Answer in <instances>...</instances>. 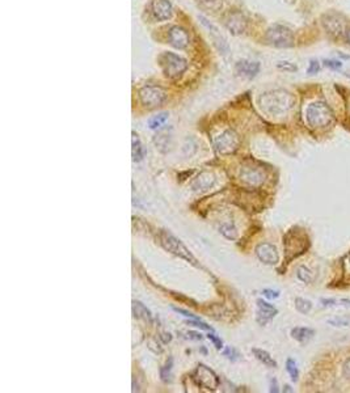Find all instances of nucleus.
I'll return each mask as SVG.
<instances>
[{"instance_id": "1", "label": "nucleus", "mask_w": 350, "mask_h": 393, "mask_svg": "<svg viewBox=\"0 0 350 393\" xmlns=\"http://www.w3.org/2000/svg\"><path fill=\"white\" fill-rule=\"evenodd\" d=\"M260 109L269 117H282L295 105V97L285 89H274L266 92L258 100Z\"/></svg>"}, {"instance_id": "2", "label": "nucleus", "mask_w": 350, "mask_h": 393, "mask_svg": "<svg viewBox=\"0 0 350 393\" xmlns=\"http://www.w3.org/2000/svg\"><path fill=\"white\" fill-rule=\"evenodd\" d=\"M283 244H285V260L290 262L307 252L310 246V239L306 231L299 227H294L285 235Z\"/></svg>"}, {"instance_id": "3", "label": "nucleus", "mask_w": 350, "mask_h": 393, "mask_svg": "<svg viewBox=\"0 0 350 393\" xmlns=\"http://www.w3.org/2000/svg\"><path fill=\"white\" fill-rule=\"evenodd\" d=\"M306 121L313 129H322L332 123L333 111L326 102H312L306 109Z\"/></svg>"}, {"instance_id": "4", "label": "nucleus", "mask_w": 350, "mask_h": 393, "mask_svg": "<svg viewBox=\"0 0 350 393\" xmlns=\"http://www.w3.org/2000/svg\"><path fill=\"white\" fill-rule=\"evenodd\" d=\"M160 244L163 245L164 249H167L168 252H171L172 255L177 256V257L182 258L185 261H187L189 264L194 265V266H200L197 260L194 258V256L192 255L191 250L184 245V244L177 239V237L173 236L172 234H169L168 231L161 230L160 231Z\"/></svg>"}, {"instance_id": "5", "label": "nucleus", "mask_w": 350, "mask_h": 393, "mask_svg": "<svg viewBox=\"0 0 350 393\" xmlns=\"http://www.w3.org/2000/svg\"><path fill=\"white\" fill-rule=\"evenodd\" d=\"M159 65L168 79H177L187 68V62L175 52L166 51L159 57Z\"/></svg>"}, {"instance_id": "6", "label": "nucleus", "mask_w": 350, "mask_h": 393, "mask_svg": "<svg viewBox=\"0 0 350 393\" xmlns=\"http://www.w3.org/2000/svg\"><path fill=\"white\" fill-rule=\"evenodd\" d=\"M265 40L274 47H291L294 45V34L289 28L283 25H273L266 31Z\"/></svg>"}, {"instance_id": "7", "label": "nucleus", "mask_w": 350, "mask_h": 393, "mask_svg": "<svg viewBox=\"0 0 350 393\" xmlns=\"http://www.w3.org/2000/svg\"><path fill=\"white\" fill-rule=\"evenodd\" d=\"M192 379L198 387L205 388L207 390L218 389L219 385H221L218 375L205 364L197 366V369L192 374Z\"/></svg>"}, {"instance_id": "8", "label": "nucleus", "mask_w": 350, "mask_h": 393, "mask_svg": "<svg viewBox=\"0 0 350 393\" xmlns=\"http://www.w3.org/2000/svg\"><path fill=\"white\" fill-rule=\"evenodd\" d=\"M139 100L143 106L154 109L161 106L167 101V92L160 87L146 86L139 89Z\"/></svg>"}, {"instance_id": "9", "label": "nucleus", "mask_w": 350, "mask_h": 393, "mask_svg": "<svg viewBox=\"0 0 350 393\" xmlns=\"http://www.w3.org/2000/svg\"><path fill=\"white\" fill-rule=\"evenodd\" d=\"M217 152L221 155H231L236 152L240 146V138L233 130H226L219 134L214 141Z\"/></svg>"}, {"instance_id": "10", "label": "nucleus", "mask_w": 350, "mask_h": 393, "mask_svg": "<svg viewBox=\"0 0 350 393\" xmlns=\"http://www.w3.org/2000/svg\"><path fill=\"white\" fill-rule=\"evenodd\" d=\"M265 178H266V175L262 171L261 168H258V166H244L240 171V180L243 182H246L247 185L253 187L261 186L264 184Z\"/></svg>"}, {"instance_id": "11", "label": "nucleus", "mask_w": 350, "mask_h": 393, "mask_svg": "<svg viewBox=\"0 0 350 393\" xmlns=\"http://www.w3.org/2000/svg\"><path fill=\"white\" fill-rule=\"evenodd\" d=\"M256 255L258 260L266 265H276L280 261V255L276 246L271 243H261L256 246Z\"/></svg>"}, {"instance_id": "12", "label": "nucleus", "mask_w": 350, "mask_h": 393, "mask_svg": "<svg viewBox=\"0 0 350 393\" xmlns=\"http://www.w3.org/2000/svg\"><path fill=\"white\" fill-rule=\"evenodd\" d=\"M168 38H169V43L172 45L173 47L176 49H186L187 45H189V34L187 32L185 31L184 28L181 26H172V28L169 29L168 33Z\"/></svg>"}, {"instance_id": "13", "label": "nucleus", "mask_w": 350, "mask_h": 393, "mask_svg": "<svg viewBox=\"0 0 350 393\" xmlns=\"http://www.w3.org/2000/svg\"><path fill=\"white\" fill-rule=\"evenodd\" d=\"M215 184V176L211 172H201L200 175L197 176L192 181L191 186L194 191H207L209 189H211Z\"/></svg>"}, {"instance_id": "14", "label": "nucleus", "mask_w": 350, "mask_h": 393, "mask_svg": "<svg viewBox=\"0 0 350 393\" xmlns=\"http://www.w3.org/2000/svg\"><path fill=\"white\" fill-rule=\"evenodd\" d=\"M151 8H152L155 19H157L159 21H166V20L171 19V16H172V6L168 0H154L151 4Z\"/></svg>"}, {"instance_id": "15", "label": "nucleus", "mask_w": 350, "mask_h": 393, "mask_svg": "<svg viewBox=\"0 0 350 393\" xmlns=\"http://www.w3.org/2000/svg\"><path fill=\"white\" fill-rule=\"evenodd\" d=\"M257 323L261 324V325H265L267 321H271L274 316L277 315V308L273 307L272 304L266 303L265 300H257Z\"/></svg>"}, {"instance_id": "16", "label": "nucleus", "mask_w": 350, "mask_h": 393, "mask_svg": "<svg viewBox=\"0 0 350 393\" xmlns=\"http://www.w3.org/2000/svg\"><path fill=\"white\" fill-rule=\"evenodd\" d=\"M235 70H236V72L240 76L253 79L260 72V63L251 61H240L236 63Z\"/></svg>"}, {"instance_id": "17", "label": "nucleus", "mask_w": 350, "mask_h": 393, "mask_svg": "<svg viewBox=\"0 0 350 393\" xmlns=\"http://www.w3.org/2000/svg\"><path fill=\"white\" fill-rule=\"evenodd\" d=\"M226 26L228 31L232 32L233 34H240L246 31L247 21L244 19V16L239 12H233L228 15L227 20H226Z\"/></svg>"}, {"instance_id": "18", "label": "nucleus", "mask_w": 350, "mask_h": 393, "mask_svg": "<svg viewBox=\"0 0 350 393\" xmlns=\"http://www.w3.org/2000/svg\"><path fill=\"white\" fill-rule=\"evenodd\" d=\"M200 20L201 22H202L203 25H205L206 28L209 29V33L211 34V37L212 40H214V43L217 45V47H218L221 51H227L228 50V46H227V42H226V40H224V37L221 34V32H219V29L215 26V25H212L211 22H209L207 20L203 17V16H200Z\"/></svg>"}, {"instance_id": "19", "label": "nucleus", "mask_w": 350, "mask_h": 393, "mask_svg": "<svg viewBox=\"0 0 350 393\" xmlns=\"http://www.w3.org/2000/svg\"><path fill=\"white\" fill-rule=\"evenodd\" d=\"M171 139H172V136H171V132H169L168 130H160L154 138L157 150L161 151V152H167V151L169 150V147H171Z\"/></svg>"}, {"instance_id": "20", "label": "nucleus", "mask_w": 350, "mask_h": 393, "mask_svg": "<svg viewBox=\"0 0 350 393\" xmlns=\"http://www.w3.org/2000/svg\"><path fill=\"white\" fill-rule=\"evenodd\" d=\"M132 314L137 319L143 320L145 323L152 324V315L150 310L145 304H142L141 301H132Z\"/></svg>"}, {"instance_id": "21", "label": "nucleus", "mask_w": 350, "mask_h": 393, "mask_svg": "<svg viewBox=\"0 0 350 393\" xmlns=\"http://www.w3.org/2000/svg\"><path fill=\"white\" fill-rule=\"evenodd\" d=\"M315 335V330L311 328H294L291 329V337L298 342H307Z\"/></svg>"}, {"instance_id": "22", "label": "nucleus", "mask_w": 350, "mask_h": 393, "mask_svg": "<svg viewBox=\"0 0 350 393\" xmlns=\"http://www.w3.org/2000/svg\"><path fill=\"white\" fill-rule=\"evenodd\" d=\"M252 353L256 356V359L260 360L262 364L272 367V369H276L277 367V362L272 358L271 354L267 353V351L262 350V349H252Z\"/></svg>"}, {"instance_id": "23", "label": "nucleus", "mask_w": 350, "mask_h": 393, "mask_svg": "<svg viewBox=\"0 0 350 393\" xmlns=\"http://www.w3.org/2000/svg\"><path fill=\"white\" fill-rule=\"evenodd\" d=\"M143 159V148H142V143L139 141L138 134L132 131V160L134 161H141Z\"/></svg>"}, {"instance_id": "24", "label": "nucleus", "mask_w": 350, "mask_h": 393, "mask_svg": "<svg viewBox=\"0 0 350 393\" xmlns=\"http://www.w3.org/2000/svg\"><path fill=\"white\" fill-rule=\"evenodd\" d=\"M168 117H169V114L167 113V111L159 113L157 116H155V117H152L148 120V126H150V129H152V130L160 129V127L163 126L164 123L167 122Z\"/></svg>"}, {"instance_id": "25", "label": "nucleus", "mask_w": 350, "mask_h": 393, "mask_svg": "<svg viewBox=\"0 0 350 393\" xmlns=\"http://www.w3.org/2000/svg\"><path fill=\"white\" fill-rule=\"evenodd\" d=\"M297 275H298L299 280H302L303 283H307V285H310V283L313 282V273L312 271L308 269L307 266H299L298 267V271H297Z\"/></svg>"}, {"instance_id": "26", "label": "nucleus", "mask_w": 350, "mask_h": 393, "mask_svg": "<svg viewBox=\"0 0 350 393\" xmlns=\"http://www.w3.org/2000/svg\"><path fill=\"white\" fill-rule=\"evenodd\" d=\"M295 308L298 312L303 315H307L311 310H312V303L307 299L303 298H297L295 299Z\"/></svg>"}, {"instance_id": "27", "label": "nucleus", "mask_w": 350, "mask_h": 393, "mask_svg": "<svg viewBox=\"0 0 350 393\" xmlns=\"http://www.w3.org/2000/svg\"><path fill=\"white\" fill-rule=\"evenodd\" d=\"M286 371L289 372L290 378H291L292 381H297L299 378V371L298 367H297V363H295L294 359L289 358V359L286 360Z\"/></svg>"}, {"instance_id": "28", "label": "nucleus", "mask_w": 350, "mask_h": 393, "mask_svg": "<svg viewBox=\"0 0 350 393\" xmlns=\"http://www.w3.org/2000/svg\"><path fill=\"white\" fill-rule=\"evenodd\" d=\"M219 231H221V234H223L227 239H231V240L236 239V230H235L233 227H231V224H228V223L222 224L221 228H219Z\"/></svg>"}, {"instance_id": "29", "label": "nucleus", "mask_w": 350, "mask_h": 393, "mask_svg": "<svg viewBox=\"0 0 350 393\" xmlns=\"http://www.w3.org/2000/svg\"><path fill=\"white\" fill-rule=\"evenodd\" d=\"M171 369H172V359H169V362H167V364L164 367L160 369V376H161V380L168 383L171 381Z\"/></svg>"}, {"instance_id": "30", "label": "nucleus", "mask_w": 350, "mask_h": 393, "mask_svg": "<svg viewBox=\"0 0 350 393\" xmlns=\"http://www.w3.org/2000/svg\"><path fill=\"white\" fill-rule=\"evenodd\" d=\"M197 2L202 4L203 7H206V8H210V10L212 11L218 10L219 7L222 6L221 0H197Z\"/></svg>"}, {"instance_id": "31", "label": "nucleus", "mask_w": 350, "mask_h": 393, "mask_svg": "<svg viewBox=\"0 0 350 393\" xmlns=\"http://www.w3.org/2000/svg\"><path fill=\"white\" fill-rule=\"evenodd\" d=\"M328 20H329L328 22L326 21V28L328 29V31L332 33V31H333V25H335V28H336V31H337V33H340L341 29H342V26H341L340 20L332 19V17H328Z\"/></svg>"}, {"instance_id": "32", "label": "nucleus", "mask_w": 350, "mask_h": 393, "mask_svg": "<svg viewBox=\"0 0 350 393\" xmlns=\"http://www.w3.org/2000/svg\"><path fill=\"white\" fill-rule=\"evenodd\" d=\"M187 324H189V325L196 326V328L203 329V330H210V332H212L211 326L207 325V324H205V323H202V321H198L197 319H193V320H191V321H187Z\"/></svg>"}, {"instance_id": "33", "label": "nucleus", "mask_w": 350, "mask_h": 393, "mask_svg": "<svg viewBox=\"0 0 350 393\" xmlns=\"http://www.w3.org/2000/svg\"><path fill=\"white\" fill-rule=\"evenodd\" d=\"M320 71V63L316 61V59H312V61H310V65H308V68H307V74L310 75H313V74H317Z\"/></svg>"}, {"instance_id": "34", "label": "nucleus", "mask_w": 350, "mask_h": 393, "mask_svg": "<svg viewBox=\"0 0 350 393\" xmlns=\"http://www.w3.org/2000/svg\"><path fill=\"white\" fill-rule=\"evenodd\" d=\"M324 66L326 67L332 68V70H340L342 67V63L340 61H333V59H326L324 61Z\"/></svg>"}, {"instance_id": "35", "label": "nucleus", "mask_w": 350, "mask_h": 393, "mask_svg": "<svg viewBox=\"0 0 350 393\" xmlns=\"http://www.w3.org/2000/svg\"><path fill=\"white\" fill-rule=\"evenodd\" d=\"M277 67L281 68V70L290 71V72H294V71L298 70V68H297V66H294L292 63H290V62H280V63L277 65Z\"/></svg>"}, {"instance_id": "36", "label": "nucleus", "mask_w": 350, "mask_h": 393, "mask_svg": "<svg viewBox=\"0 0 350 393\" xmlns=\"http://www.w3.org/2000/svg\"><path fill=\"white\" fill-rule=\"evenodd\" d=\"M207 338H209L210 341L214 344V346L217 347L218 350H221L222 347H223V342H222L221 338H218L215 334H212V333H209V334H207Z\"/></svg>"}, {"instance_id": "37", "label": "nucleus", "mask_w": 350, "mask_h": 393, "mask_svg": "<svg viewBox=\"0 0 350 393\" xmlns=\"http://www.w3.org/2000/svg\"><path fill=\"white\" fill-rule=\"evenodd\" d=\"M262 295L267 299H276L280 296V291H274V290H264Z\"/></svg>"}, {"instance_id": "38", "label": "nucleus", "mask_w": 350, "mask_h": 393, "mask_svg": "<svg viewBox=\"0 0 350 393\" xmlns=\"http://www.w3.org/2000/svg\"><path fill=\"white\" fill-rule=\"evenodd\" d=\"M224 355L227 356V358H230V359L235 360L239 356V354L236 353V350L235 349H231V347H227L226 350H224Z\"/></svg>"}, {"instance_id": "39", "label": "nucleus", "mask_w": 350, "mask_h": 393, "mask_svg": "<svg viewBox=\"0 0 350 393\" xmlns=\"http://www.w3.org/2000/svg\"><path fill=\"white\" fill-rule=\"evenodd\" d=\"M342 372H344V376L346 379L350 380V358L344 363V369H342Z\"/></svg>"}, {"instance_id": "40", "label": "nucleus", "mask_w": 350, "mask_h": 393, "mask_svg": "<svg viewBox=\"0 0 350 393\" xmlns=\"http://www.w3.org/2000/svg\"><path fill=\"white\" fill-rule=\"evenodd\" d=\"M271 392L272 393L280 392V388H278V383H277V380L274 378L271 380Z\"/></svg>"}, {"instance_id": "41", "label": "nucleus", "mask_w": 350, "mask_h": 393, "mask_svg": "<svg viewBox=\"0 0 350 393\" xmlns=\"http://www.w3.org/2000/svg\"><path fill=\"white\" fill-rule=\"evenodd\" d=\"M160 338L163 340L164 344H168V342H171V340H172V335H171V333H161Z\"/></svg>"}, {"instance_id": "42", "label": "nucleus", "mask_w": 350, "mask_h": 393, "mask_svg": "<svg viewBox=\"0 0 350 393\" xmlns=\"http://www.w3.org/2000/svg\"><path fill=\"white\" fill-rule=\"evenodd\" d=\"M187 335L191 338H193V340H201L202 338V335L200 334V333H196V332H187Z\"/></svg>"}, {"instance_id": "43", "label": "nucleus", "mask_w": 350, "mask_h": 393, "mask_svg": "<svg viewBox=\"0 0 350 393\" xmlns=\"http://www.w3.org/2000/svg\"><path fill=\"white\" fill-rule=\"evenodd\" d=\"M346 40H347V42L350 43V28L346 31Z\"/></svg>"}, {"instance_id": "44", "label": "nucleus", "mask_w": 350, "mask_h": 393, "mask_svg": "<svg viewBox=\"0 0 350 393\" xmlns=\"http://www.w3.org/2000/svg\"><path fill=\"white\" fill-rule=\"evenodd\" d=\"M283 390H285V392H292V389H291V387H290V385H286L285 389H283Z\"/></svg>"}, {"instance_id": "45", "label": "nucleus", "mask_w": 350, "mask_h": 393, "mask_svg": "<svg viewBox=\"0 0 350 393\" xmlns=\"http://www.w3.org/2000/svg\"><path fill=\"white\" fill-rule=\"evenodd\" d=\"M349 264H350V256H349Z\"/></svg>"}]
</instances>
